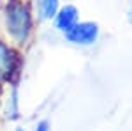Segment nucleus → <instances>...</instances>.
Returning a JSON list of instances; mask_svg holds the SVG:
<instances>
[{"label": "nucleus", "mask_w": 132, "mask_h": 131, "mask_svg": "<svg viewBox=\"0 0 132 131\" xmlns=\"http://www.w3.org/2000/svg\"><path fill=\"white\" fill-rule=\"evenodd\" d=\"M21 69V59L18 51L11 46L9 43L0 39V78L5 81L18 83V76H20Z\"/></svg>", "instance_id": "nucleus-2"}, {"label": "nucleus", "mask_w": 132, "mask_h": 131, "mask_svg": "<svg viewBox=\"0 0 132 131\" xmlns=\"http://www.w3.org/2000/svg\"><path fill=\"white\" fill-rule=\"evenodd\" d=\"M101 29L93 21H78L69 32L63 34V37L74 46H92L99 39Z\"/></svg>", "instance_id": "nucleus-3"}, {"label": "nucleus", "mask_w": 132, "mask_h": 131, "mask_svg": "<svg viewBox=\"0 0 132 131\" xmlns=\"http://www.w3.org/2000/svg\"><path fill=\"white\" fill-rule=\"evenodd\" d=\"M5 119L9 121H16L20 119V89H18V83H12L11 85V91L7 94V99H5Z\"/></svg>", "instance_id": "nucleus-5"}, {"label": "nucleus", "mask_w": 132, "mask_h": 131, "mask_svg": "<svg viewBox=\"0 0 132 131\" xmlns=\"http://www.w3.org/2000/svg\"><path fill=\"white\" fill-rule=\"evenodd\" d=\"M78 21H79V12L76 9V5L67 4V5L60 7L58 12L55 14V18H53V27H55L56 32L65 34V32L71 30Z\"/></svg>", "instance_id": "nucleus-4"}, {"label": "nucleus", "mask_w": 132, "mask_h": 131, "mask_svg": "<svg viewBox=\"0 0 132 131\" xmlns=\"http://www.w3.org/2000/svg\"><path fill=\"white\" fill-rule=\"evenodd\" d=\"M0 85H2V78H0Z\"/></svg>", "instance_id": "nucleus-10"}, {"label": "nucleus", "mask_w": 132, "mask_h": 131, "mask_svg": "<svg viewBox=\"0 0 132 131\" xmlns=\"http://www.w3.org/2000/svg\"><path fill=\"white\" fill-rule=\"evenodd\" d=\"M60 9V0H35L39 21H51Z\"/></svg>", "instance_id": "nucleus-6"}, {"label": "nucleus", "mask_w": 132, "mask_h": 131, "mask_svg": "<svg viewBox=\"0 0 132 131\" xmlns=\"http://www.w3.org/2000/svg\"><path fill=\"white\" fill-rule=\"evenodd\" d=\"M16 131H27V129H23V128H16Z\"/></svg>", "instance_id": "nucleus-9"}, {"label": "nucleus", "mask_w": 132, "mask_h": 131, "mask_svg": "<svg viewBox=\"0 0 132 131\" xmlns=\"http://www.w3.org/2000/svg\"><path fill=\"white\" fill-rule=\"evenodd\" d=\"M34 131H51L50 122H48V121H39L37 124H35V129H34Z\"/></svg>", "instance_id": "nucleus-7"}, {"label": "nucleus", "mask_w": 132, "mask_h": 131, "mask_svg": "<svg viewBox=\"0 0 132 131\" xmlns=\"http://www.w3.org/2000/svg\"><path fill=\"white\" fill-rule=\"evenodd\" d=\"M129 20H130V23H132V2H130V7H129Z\"/></svg>", "instance_id": "nucleus-8"}, {"label": "nucleus", "mask_w": 132, "mask_h": 131, "mask_svg": "<svg viewBox=\"0 0 132 131\" xmlns=\"http://www.w3.org/2000/svg\"><path fill=\"white\" fill-rule=\"evenodd\" d=\"M4 29L14 46H25L34 32L30 4L25 0H7L4 7Z\"/></svg>", "instance_id": "nucleus-1"}]
</instances>
